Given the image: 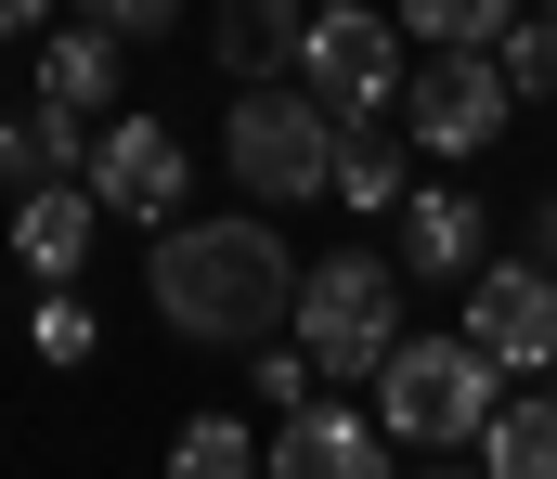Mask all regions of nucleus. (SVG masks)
I'll list each match as a JSON object with an SVG mask.
<instances>
[{
	"label": "nucleus",
	"instance_id": "23",
	"mask_svg": "<svg viewBox=\"0 0 557 479\" xmlns=\"http://www.w3.org/2000/svg\"><path fill=\"white\" fill-rule=\"evenodd\" d=\"M26 181H39V117L0 104V194H26Z\"/></svg>",
	"mask_w": 557,
	"mask_h": 479
},
{
	"label": "nucleus",
	"instance_id": "10",
	"mask_svg": "<svg viewBox=\"0 0 557 479\" xmlns=\"http://www.w3.org/2000/svg\"><path fill=\"white\" fill-rule=\"evenodd\" d=\"M389 260H403V286H467V273L493 260V207H480L467 181H403Z\"/></svg>",
	"mask_w": 557,
	"mask_h": 479
},
{
	"label": "nucleus",
	"instance_id": "24",
	"mask_svg": "<svg viewBox=\"0 0 557 479\" xmlns=\"http://www.w3.org/2000/svg\"><path fill=\"white\" fill-rule=\"evenodd\" d=\"M519 247H532V260L557 273V194H532V220H519Z\"/></svg>",
	"mask_w": 557,
	"mask_h": 479
},
{
	"label": "nucleus",
	"instance_id": "8",
	"mask_svg": "<svg viewBox=\"0 0 557 479\" xmlns=\"http://www.w3.org/2000/svg\"><path fill=\"white\" fill-rule=\"evenodd\" d=\"M454 299H467V337H480L506 376H557V273L532 247H493Z\"/></svg>",
	"mask_w": 557,
	"mask_h": 479
},
{
	"label": "nucleus",
	"instance_id": "15",
	"mask_svg": "<svg viewBox=\"0 0 557 479\" xmlns=\"http://www.w3.org/2000/svg\"><path fill=\"white\" fill-rule=\"evenodd\" d=\"M480 467H493V479H557V376H532V389H506V402H493Z\"/></svg>",
	"mask_w": 557,
	"mask_h": 479
},
{
	"label": "nucleus",
	"instance_id": "3",
	"mask_svg": "<svg viewBox=\"0 0 557 479\" xmlns=\"http://www.w3.org/2000/svg\"><path fill=\"white\" fill-rule=\"evenodd\" d=\"M285 337L311 350L324 389H363V376L389 363V337H403V260H376V247L298 260V312H285Z\"/></svg>",
	"mask_w": 557,
	"mask_h": 479
},
{
	"label": "nucleus",
	"instance_id": "20",
	"mask_svg": "<svg viewBox=\"0 0 557 479\" xmlns=\"http://www.w3.org/2000/svg\"><path fill=\"white\" fill-rule=\"evenodd\" d=\"M298 389H324V376H311V350H298V337H260V350H247V402H260V415H285Z\"/></svg>",
	"mask_w": 557,
	"mask_h": 479
},
{
	"label": "nucleus",
	"instance_id": "11",
	"mask_svg": "<svg viewBox=\"0 0 557 479\" xmlns=\"http://www.w3.org/2000/svg\"><path fill=\"white\" fill-rule=\"evenodd\" d=\"M91 234H104V207H91L78 168H39V181L13 194V273H26V286H78V273H91Z\"/></svg>",
	"mask_w": 557,
	"mask_h": 479
},
{
	"label": "nucleus",
	"instance_id": "7",
	"mask_svg": "<svg viewBox=\"0 0 557 479\" xmlns=\"http://www.w3.org/2000/svg\"><path fill=\"white\" fill-rule=\"evenodd\" d=\"M78 181H91V207H104V220H131V234H169V220L195 207V156H182V130H169V117H91Z\"/></svg>",
	"mask_w": 557,
	"mask_h": 479
},
{
	"label": "nucleus",
	"instance_id": "13",
	"mask_svg": "<svg viewBox=\"0 0 557 479\" xmlns=\"http://www.w3.org/2000/svg\"><path fill=\"white\" fill-rule=\"evenodd\" d=\"M403 181H416V143H403L389 117H350V130H337V156H324V194H337L350 220H389V207H403Z\"/></svg>",
	"mask_w": 557,
	"mask_h": 479
},
{
	"label": "nucleus",
	"instance_id": "17",
	"mask_svg": "<svg viewBox=\"0 0 557 479\" xmlns=\"http://www.w3.org/2000/svg\"><path fill=\"white\" fill-rule=\"evenodd\" d=\"M169 467L182 479H247L260 467V428H247V415H182V428H169Z\"/></svg>",
	"mask_w": 557,
	"mask_h": 479
},
{
	"label": "nucleus",
	"instance_id": "18",
	"mask_svg": "<svg viewBox=\"0 0 557 479\" xmlns=\"http://www.w3.org/2000/svg\"><path fill=\"white\" fill-rule=\"evenodd\" d=\"M26 350H39L52 376H78V363L104 350V312H91L78 286H39V312H26Z\"/></svg>",
	"mask_w": 557,
	"mask_h": 479
},
{
	"label": "nucleus",
	"instance_id": "14",
	"mask_svg": "<svg viewBox=\"0 0 557 479\" xmlns=\"http://www.w3.org/2000/svg\"><path fill=\"white\" fill-rule=\"evenodd\" d=\"M298 26H311V0H208L221 78H285V65H298Z\"/></svg>",
	"mask_w": 557,
	"mask_h": 479
},
{
	"label": "nucleus",
	"instance_id": "19",
	"mask_svg": "<svg viewBox=\"0 0 557 479\" xmlns=\"http://www.w3.org/2000/svg\"><path fill=\"white\" fill-rule=\"evenodd\" d=\"M506 13H519V0H389V26H403V39H493V26H506Z\"/></svg>",
	"mask_w": 557,
	"mask_h": 479
},
{
	"label": "nucleus",
	"instance_id": "21",
	"mask_svg": "<svg viewBox=\"0 0 557 479\" xmlns=\"http://www.w3.org/2000/svg\"><path fill=\"white\" fill-rule=\"evenodd\" d=\"M26 117H39V168H78V156H91V117H78V104H52V91H39Z\"/></svg>",
	"mask_w": 557,
	"mask_h": 479
},
{
	"label": "nucleus",
	"instance_id": "6",
	"mask_svg": "<svg viewBox=\"0 0 557 479\" xmlns=\"http://www.w3.org/2000/svg\"><path fill=\"white\" fill-rule=\"evenodd\" d=\"M403 65H416V52H403L389 0H311V26H298V65H285V78L350 130V117H389V104H403Z\"/></svg>",
	"mask_w": 557,
	"mask_h": 479
},
{
	"label": "nucleus",
	"instance_id": "22",
	"mask_svg": "<svg viewBox=\"0 0 557 479\" xmlns=\"http://www.w3.org/2000/svg\"><path fill=\"white\" fill-rule=\"evenodd\" d=\"M78 13H91L104 39H169V26H182V0H78Z\"/></svg>",
	"mask_w": 557,
	"mask_h": 479
},
{
	"label": "nucleus",
	"instance_id": "25",
	"mask_svg": "<svg viewBox=\"0 0 557 479\" xmlns=\"http://www.w3.org/2000/svg\"><path fill=\"white\" fill-rule=\"evenodd\" d=\"M52 13H65V0H0V39H39Z\"/></svg>",
	"mask_w": 557,
	"mask_h": 479
},
{
	"label": "nucleus",
	"instance_id": "2",
	"mask_svg": "<svg viewBox=\"0 0 557 479\" xmlns=\"http://www.w3.org/2000/svg\"><path fill=\"white\" fill-rule=\"evenodd\" d=\"M363 389H376L389 454H441V467H454V454H480V428H493V402H506V363H493L467 324H454V337H416V324H403Z\"/></svg>",
	"mask_w": 557,
	"mask_h": 479
},
{
	"label": "nucleus",
	"instance_id": "5",
	"mask_svg": "<svg viewBox=\"0 0 557 479\" xmlns=\"http://www.w3.org/2000/svg\"><path fill=\"white\" fill-rule=\"evenodd\" d=\"M221 156L247 181V207H311V194H324V156H337V117H324L298 78H234Z\"/></svg>",
	"mask_w": 557,
	"mask_h": 479
},
{
	"label": "nucleus",
	"instance_id": "9",
	"mask_svg": "<svg viewBox=\"0 0 557 479\" xmlns=\"http://www.w3.org/2000/svg\"><path fill=\"white\" fill-rule=\"evenodd\" d=\"M260 467H285V479H376V467H403V454H389L376 402H350V389H298L273 428H260Z\"/></svg>",
	"mask_w": 557,
	"mask_h": 479
},
{
	"label": "nucleus",
	"instance_id": "4",
	"mask_svg": "<svg viewBox=\"0 0 557 479\" xmlns=\"http://www.w3.org/2000/svg\"><path fill=\"white\" fill-rule=\"evenodd\" d=\"M506 117H519V91H506L493 39H428L416 65H403V104H389V130H403L428 168L493 156V143H506Z\"/></svg>",
	"mask_w": 557,
	"mask_h": 479
},
{
	"label": "nucleus",
	"instance_id": "1",
	"mask_svg": "<svg viewBox=\"0 0 557 479\" xmlns=\"http://www.w3.org/2000/svg\"><path fill=\"white\" fill-rule=\"evenodd\" d=\"M143 299H156L169 337H195V350H260L298 312V247L273 234V207H221V220L182 207L156 234V260H143Z\"/></svg>",
	"mask_w": 557,
	"mask_h": 479
},
{
	"label": "nucleus",
	"instance_id": "12",
	"mask_svg": "<svg viewBox=\"0 0 557 479\" xmlns=\"http://www.w3.org/2000/svg\"><path fill=\"white\" fill-rule=\"evenodd\" d=\"M39 91H52V104H78V117H117V91H131V39H104L91 13L39 26Z\"/></svg>",
	"mask_w": 557,
	"mask_h": 479
},
{
	"label": "nucleus",
	"instance_id": "16",
	"mask_svg": "<svg viewBox=\"0 0 557 479\" xmlns=\"http://www.w3.org/2000/svg\"><path fill=\"white\" fill-rule=\"evenodd\" d=\"M493 65H506L519 104H557V0H519V13L493 26Z\"/></svg>",
	"mask_w": 557,
	"mask_h": 479
}]
</instances>
